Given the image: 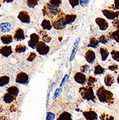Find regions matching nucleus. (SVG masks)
<instances>
[{"label":"nucleus","instance_id":"1","mask_svg":"<svg viewBox=\"0 0 119 120\" xmlns=\"http://www.w3.org/2000/svg\"><path fill=\"white\" fill-rule=\"evenodd\" d=\"M96 95L98 100L102 103L111 104L113 102V94L111 91L107 90L104 86H101L97 90Z\"/></svg>","mask_w":119,"mask_h":120},{"label":"nucleus","instance_id":"2","mask_svg":"<svg viewBox=\"0 0 119 120\" xmlns=\"http://www.w3.org/2000/svg\"><path fill=\"white\" fill-rule=\"evenodd\" d=\"M80 94L82 98L85 100L93 101H95V96L93 89L91 87H88V86L82 87V88L80 89Z\"/></svg>","mask_w":119,"mask_h":120},{"label":"nucleus","instance_id":"3","mask_svg":"<svg viewBox=\"0 0 119 120\" xmlns=\"http://www.w3.org/2000/svg\"><path fill=\"white\" fill-rule=\"evenodd\" d=\"M45 11V14L50 17H61V11L60 7H54L52 5H51L49 3H47L44 7V10L43 12Z\"/></svg>","mask_w":119,"mask_h":120},{"label":"nucleus","instance_id":"4","mask_svg":"<svg viewBox=\"0 0 119 120\" xmlns=\"http://www.w3.org/2000/svg\"><path fill=\"white\" fill-rule=\"evenodd\" d=\"M36 51L40 54V56H46L50 52V47L46 44L45 42L40 41L37 45L36 46Z\"/></svg>","mask_w":119,"mask_h":120},{"label":"nucleus","instance_id":"5","mask_svg":"<svg viewBox=\"0 0 119 120\" xmlns=\"http://www.w3.org/2000/svg\"><path fill=\"white\" fill-rule=\"evenodd\" d=\"M29 81V77L28 74H27L25 72H20L19 73L15 79V82L19 84L22 85H27L28 84Z\"/></svg>","mask_w":119,"mask_h":120},{"label":"nucleus","instance_id":"6","mask_svg":"<svg viewBox=\"0 0 119 120\" xmlns=\"http://www.w3.org/2000/svg\"><path fill=\"white\" fill-rule=\"evenodd\" d=\"M63 16L58 17L57 19L53 20V22H52V27L53 28H55L56 30H62L66 27L67 25L65 24V22Z\"/></svg>","mask_w":119,"mask_h":120},{"label":"nucleus","instance_id":"7","mask_svg":"<svg viewBox=\"0 0 119 120\" xmlns=\"http://www.w3.org/2000/svg\"><path fill=\"white\" fill-rule=\"evenodd\" d=\"M103 15L108 19L110 20H114L117 19L119 16V12L118 11H113L109 9H103L102 10Z\"/></svg>","mask_w":119,"mask_h":120},{"label":"nucleus","instance_id":"8","mask_svg":"<svg viewBox=\"0 0 119 120\" xmlns=\"http://www.w3.org/2000/svg\"><path fill=\"white\" fill-rule=\"evenodd\" d=\"M30 39L28 41V45L29 48H31L32 49H35L36 46L37 45V44L40 42V35L36 34V33H32L30 35Z\"/></svg>","mask_w":119,"mask_h":120},{"label":"nucleus","instance_id":"9","mask_svg":"<svg viewBox=\"0 0 119 120\" xmlns=\"http://www.w3.org/2000/svg\"><path fill=\"white\" fill-rule=\"evenodd\" d=\"M17 18L22 23L29 24L30 22V16H29V14L25 10H23V11H21V12H19V15L17 16Z\"/></svg>","mask_w":119,"mask_h":120},{"label":"nucleus","instance_id":"10","mask_svg":"<svg viewBox=\"0 0 119 120\" xmlns=\"http://www.w3.org/2000/svg\"><path fill=\"white\" fill-rule=\"evenodd\" d=\"M74 80L75 82L80 85H84L87 83V77L81 72H78L74 75Z\"/></svg>","mask_w":119,"mask_h":120},{"label":"nucleus","instance_id":"11","mask_svg":"<svg viewBox=\"0 0 119 120\" xmlns=\"http://www.w3.org/2000/svg\"><path fill=\"white\" fill-rule=\"evenodd\" d=\"M95 23L98 26L99 29L102 31L106 30L108 28V26H109L108 22H107V20H105V19L102 17H97L95 19Z\"/></svg>","mask_w":119,"mask_h":120},{"label":"nucleus","instance_id":"12","mask_svg":"<svg viewBox=\"0 0 119 120\" xmlns=\"http://www.w3.org/2000/svg\"><path fill=\"white\" fill-rule=\"evenodd\" d=\"M13 39L16 41H22L25 39V31L22 28H17L13 35Z\"/></svg>","mask_w":119,"mask_h":120},{"label":"nucleus","instance_id":"13","mask_svg":"<svg viewBox=\"0 0 119 120\" xmlns=\"http://www.w3.org/2000/svg\"><path fill=\"white\" fill-rule=\"evenodd\" d=\"M80 38H78L75 41V43L73 45V48H72V50L71 51V53H70V58H69V61L70 62H72L75 57V55H76V53L78 52V45H79V43H80Z\"/></svg>","mask_w":119,"mask_h":120},{"label":"nucleus","instance_id":"14","mask_svg":"<svg viewBox=\"0 0 119 120\" xmlns=\"http://www.w3.org/2000/svg\"><path fill=\"white\" fill-rule=\"evenodd\" d=\"M83 115L86 120H98V119L97 113L92 110L83 112Z\"/></svg>","mask_w":119,"mask_h":120},{"label":"nucleus","instance_id":"15","mask_svg":"<svg viewBox=\"0 0 119 120\" xmlns=\"http://www.w3.org/2000/svg\"><path fill=\"white\" fill-rule=\"evenodd\" d=\"M95 58H96L95 53L93 50H88L85 53V58L86 61L90 64H92L94 63Z\"/></svg>","mask_w":119,"mask_h":120},{"label":"nucleus","instance_id":"16","mask_svg":"<svg viewBox=\"0 0 119 120\" xmlns=\"http://www.w3.org/2000/svg\"><path fill=\"white\" fill-rule=\"evenodd\" d=\"M12 29V25L8 22H2L0 24V32L2 33H9V32Z\"/></svg>","mask_w":119,"mask_h":120},{"label":"nucleus","instance_id":"17","mask_svg":"<svg viewBox=\"0 0 119 120\" xmlns=\"http://www.w3.org/2000/svg\"><path fill=\"white\" fill-rule=\"evenodd\" d=\"M12 53V48L10 45H4L0 48V54L4 57H9Z\"/></svg>","mask_w":119,"mask_h":120},{"label":"nucleus","instance_id":"18","mask_svg":"<svg viewBox=\"0 0 119 120\" xmlns=\"http://www.w3.org/2000/svg\"><path fill=\"white\" fill-rule=\"evenodd\" d=\"M63 19L65 20V24L68 25H71L72 23H73L75 21V19H77V15H74V14H68V15H65L63 16Z\"/></svg>","mask_w":119,"mask_h":120},{"label":"nucleus","instance_id":"19","mask_svg":"<svg viewBox=\"0 0 119 120\" xmlns=\"http://www.w3.org/2000/svg\"><path fill=\"white\" fill-rule=\"evenodd\" d=\"M1 41L3 43L4 45H9L10 43H12V41H13V36L10 34H6V35H4L1 37Z\"/></svg>","mask_w":119,"mask_h":120},{"label":"nucleus","instance_id":"20","mask_svg":"<svg viewBox=\"0 0 119 120\" xmlns=\"http://www.w3.org/2000/svg\"><path fill=\"white\" fill-rule=\"evenodd\" d=\"M115 82V79L111 74H108L105 75V77L104 78V83L105 85L108 87L111 86Z\"/></svg>","mask_w":119,"mask_h":120},{"label":"nucleus","instance_id":"21","mask_svg":"<svg viewBox=\"0 0 119 120\" xmlns=\"http://www.w3.org/2000/svg\"><path fill=\"white\" fill-rule=\"evenodd\" d=\"M7 93H9V94H11V95H12V96H14L15 98L19 95V89L17 88V86H9V88H7Z\"/></svg>","mask_w":119,"mask_h":120},{"label":"nucleus","instance_id":"22","mask_svg":"<svg viewBox=\"0 0 119 120\" xmlns=\"http://www.w3.org/2000/svg\"><path fill=\"white\" fill-rule=\"evenodd\" d=\"M41 26L44 30H50L52 28V22L49 19H45L42 20V23H41Z\"/></svg>","mask_w":119,"mask_h":120},{"label":"nucleus","instance_id":"23","mask_svg":"<svg viewBox=\"0 0 119 120\" xmlns=\"http://www.w3.org/2000/svg\"><path fill=\"white\" fill-rule=\"evenodd\" d=\"M57 120H72V114L68 112H63L59 115Z\"/></svg>","mask_w":119,"mask_h":120},{"label":"nucleus","instance_id":"24","mask_svg":"<svg viewBox=\"0 0 119 120\" xmlns=\"http://www.w3.org/2000/svg\"><path fill=\"white\" fill-rule=\"evenodd\" d=\"M100 54H101V58L102 61H105L109 56V52L105 48H101Z\"/></svg>","mask_w":119,"mask_h":120},{"label":"nucleus","instance_id":"25","mask_svg":"<svg viewBox=\"0 0 119 120\" xmlns=\"http://www.w3.org/2000/svg\"><path fill=\"white\" fill-rule=\"evenodd\" d=\"M16 98L14 96H13L12 95L9 94V93H6L4 96H3V100L6 104H11L12 103L14 100H15Z\"/></svg>","mask_w":119,"mask_h":120},{"label":"nucleus","instance_id":"26","mask_svg":"<svg viewBox=\"0 0 119 120\" xmlns=\"http://www.w3.org/2000/svg\"><path fill=\"white\" fill-rule=\"evenodd\" d=\"M10 82V78L8 75H2L0 77V86L3 87L8 85Z\"/></svg>","mask_w":119,"mask_h":120},{"label":"nucleus","instance_id":"27","mask_svg":"<svg viewBox=\"0 0 119 120\" xmlns=\"http://www.w3.org/2000/svg\"><path fill=\"white\" fill-rule=\"evenodd\" d=\"M105 72V68L102 67L100 64H97L94 68V74L95 75H101Z\"/></svg>","mask_w":119,"mask_h":120},{"label":"nucleus","instance_id":"28","mask_svg":"<svg viewBox=\"0 0 119 120\" xmlns=\"http://www.w3.org/2000/svg\"><path fill=\"white\" fill-rule=\"evenodd\" d=\"M99 44H100V43H99L98 39H96L95 38H91L90 40V42H89L88 47L91 48H97Z\"/></svg>","mask_w":119,"mask_h":120},{"label":"nucleus","instance_id":"29","mask_svg":"<svg viewBox=\"0 0 119 120\" xmlns=\"http://www.w3.org/2000/svg\"><path fill=\"white\" fill-rule=\"evenodd\" d=\"M109 39H113L119 43V30H115L109 34Z\"/></svg>","mask_w":119,"mask_h":120},{"label":"nucleus","instance_id":"30","mask_svg":"<svg viewBox=\"0 0 119 120\" xmlns=\"http://www.w3.org/2000/svg\"><path fill=\"white\" fill-rule=\"evenodd\" d=\"M27 50V47L26 45L23 44H19L15 47L14 51L17 53H23Z\"/></svg>","mask_w":119,"mask_h":120},{"label":"nucleus","instance_id":"31","mask_svg":"<svg viewBox=\"0 0 119 120\" xmlns=\"http://www.w3.org/2000/svg\"><path fill=\"white\" fill-rule=\"evenodd\" d=\"M96 81H97V79H96L95 77H94V76H90V77H88L87 79L88 86L93 88V87L94 86V85H95V83H96Z\"/></svg>","mask_w":119,"mask_h":120},{"label":"nucleus","instance_id":"32","mask_svg":"<svg viewBox=\"0 0 119 120\" xmlns=\"http://www.w3.org/2000/svg\"><path fill=\"white\" fill-rule=\"evenodd\" d=\"M42 42H50L51 41V38L47 34L46 32L42 31Z\"/></svg>","mask_w":119,"mask_h":120},{"label":"nucleus","instance_id":"33","mask_svg":"<svg viewBox=\"0 0 119 120\" xmlns=\"http://www.w3.org/2000/svg\"><path fill=\"white\" fill-rule=\"evenodd\" d=\"M111 55L112 56V58L114 60H115L117 62H119V51L115 50H113L111 52Z\"/></svg>","mask_w":119,"mask_h":120},{"label":"nucleus","instance_id":"34","mask_svg":"<svg viewBox=\"0 0 119 120\" xmlns=\"http://www.w3.org/2000/svg\"><path fill=\"white\" fill-rule=\"evenodd\" d=\"M98 40L99 43H101V44H103V45L107 44L108 42V39L106 38V36L104 35H102Z\"/></svg>","mask_w":119,"mask_h":120},{"label":"nucleus","instance_id":"35","mask_svg":"<svg viewBox=\"0 0 119 120\" xmlns=\"http://www.w3.org/2000/svg\"><path fill=\"white\" fill-rule=\"evenodd\" d=\"M38 1H35V0H28L27 1V4L30 8H34L36 5H37Z\"/></svg>","mask_w":119,"mask_h":120},{"label":"nucleus","instance_id":"36","mask_svg":"<svg viewBox=\"0 0 119 120\" xmlns=\"http://www.w3.org/2000/svg\"><path fill=\"white\" fill-rule=\"evenodd\" d=\"M49 4L54 7H60V4H62V1H60V0H50V1H49Z\"/></svg>","mask_w":119,"mask_h":120},{"label":"nucleus","instance_id":"37","mask_svg":"<svg viewBox=\"0 0 119 120\" xmlns=\"http://www.w3.org/2000/svg\"><path fill=\"white\" fill-rule=\"evenodd\" d=\"M36 57H37V54L34 52H32L29 53V55L28 56L27 60L29 62H32V61H34V60L36 58Z\"/></svg>","mask_w":119,"mask_h":120},{"label":"nucleus","instance_id":"38","mask_svg":"<svg viewBox=\"0 0 119 120\" xmlns=\"http://www.w3.org/2000/svg\"><path fill=\"white\" fill-rule=\"evenodd\" d=\"M46 120H54L55 119V114L52 112H48L46 114Z\"/></svg>","mask_w":119,"mask_h":120},{"label":"nucleus","instance_id":"39","mask_svg":"<svg viewBox=\"0 0 119 120\" xmlns=\"http://www.w3.org/2000/svg\"><path fill=\"white\" fill-rule=\"evenodd\" d=\"M61 92H62V89H60V88L57 89L55 90V93H54L53 96H52V100H55V99H57V98L60 96V94H61Z\"/></svg>","mask_w":119,"mask_h":120},{"label":"nucleus","instance_id":"40","mask_svg":"<svg viewBox=\"0 0 119 120\" xmlns=\"http://www.w3.org/2000/svg\"><path fill=\"white\" fill-rule=\"evenodd\" d=\"M89 71H90V66L88 65H83L80 68V72L83 73L89 72Z\"/></svg>","mask_w":119,"mask_h":120},{"label":"nucleus","instance_id":"41","mask_svg":"<svg viewBox=\"0 0 119 120\" xmlns=\"http://www.w3.org/2000/svg\"><path fill=\"white\" fill-rule=\"evenodd\" d=\"M101 120H114V117L112 116H108L105 114H103L101 116Z\"/></svg>","mask_w":119,"mask_h":120},{"label":"nucleus","instance_id":"42","mask_svg":"<svg viewBox=\"0 0 119 120\" xmlns=\"http://www.w3.org/2000/svg\"><path fill=\"white\" fill-rule=\"evenodd\" d=\"M68 74H65V76H64V78L62 79V80L60 84V89H62V87L65 86V83H66V81H68Z\"/></svg>","mask_w":119,"mask_h":120},{"label":"nucleus","instance_id":"43","mask_svg":"<svg viewBox=\"0 0 119 120\" xmlns=\"http://www.w3.org/2000/svg\"><path fill=\"white\" fill-rule=\"evenodd\" d=\"M69 4L71 5L72 8L76 7L79 4V1L78 0H69Z\"/></svg>","mask_w":119,"mask_h":120},{"label":"nucleus","instance_id":"44","mask_svg":"<svg viewBox=\"0 0 119 120\" xmlns=\"http://www.w3.org/2000/svg\"><path fill=\"white\" fill-rule=\"evenodd\" d=\"M108 69L111 71H115L118 69V65H115V64H113V65H109L108 66Z\"/></svg>","mask_w":119,"mask_h":120},{"label":"nucleus","instance_id":"45","mask_svg":"<svg viewBox=\"0 0 119 120\" xmlns=\"http://www.w3.org/2000/svg\"><path fill=\"white\" fill-rule=\"evenodd\" d=\"M113 26L116 28V30H119V19H115L113 22Z\"/></svg>","mask_w":119,"mask_h":120},{"label":"nucleus","instance_id":"46","mask_svg":"<svg viewBox=\"0 0 119 120\" xmlns=\"http://www.w3.org/2000/svg\"><path fill=\"white\" fill-rule=\"evenodd\" d=\"M89 4V1H86V0H80L79 1V4H80L82 7H86Z\"/></svg>","mask_w":119,"mask_h":120},{"label":"nucleus","instance_id":"47","mask_svg":"<svg viewBox=\"0 0 119 120\" xmlns=\"http://www.w3.org/2000/svg\"><path fill=\"white\" fill-rule=\"evenodd\" d=\"M114 10H118L119 9V0H115L114 4H113Z\"/></svg>","mask_w":119,"mask_h":120},{"label":"nucleus","instance_id":"48","mask_svg":"<svg viewBox=\"0 0 119 120\" xmlns=\"http://www.w3.org/2000/svg\"><path fill=\"white\" fill-rule=\"evenodd\" d=\"M49 99H50V91H48L47 93V108L48 107V105H49Z\"/></svg>","mask_w":119,"mask_h":120},{"label":"nucleus","instance_id":"49","mask_svg":"<svg viewBox=\"0 0 119 120\" xmlns=\"http://www.w3.org/2000/svg\"><path fill=\"white\" fill-rule=\"evenodd\" d=\"M14 1L13 0H6L5 1V2H7V3H12Z\"/></svg>","mask_w":119,"mask_h":120},{"label":"nucleus","instance_id":"50","mask_svg":"<svg viewBox=\"0 0 119 120\" xmlns=\"http://www.w3.org/2000/svg\"><path fill=\"white\" fill-rule=\"evenodd\" d=\"M117 83H118V85H119V75L118 76V78H117Z\"/></svg>","mask_w":119,"mask_h":120},{"label":"nucleus","instance_id":"51","mask_svg":"<svg viewBox=\"0 0 119 120\" xmlns=\"http://www.w3.org/2000/svg\"><path fill=\"white\" fill-rule=\"evenodd\" d=\"M0 107H1V104H0Z\"/></svg>","mask_w":119,"mask_h":120}]
</instances>
